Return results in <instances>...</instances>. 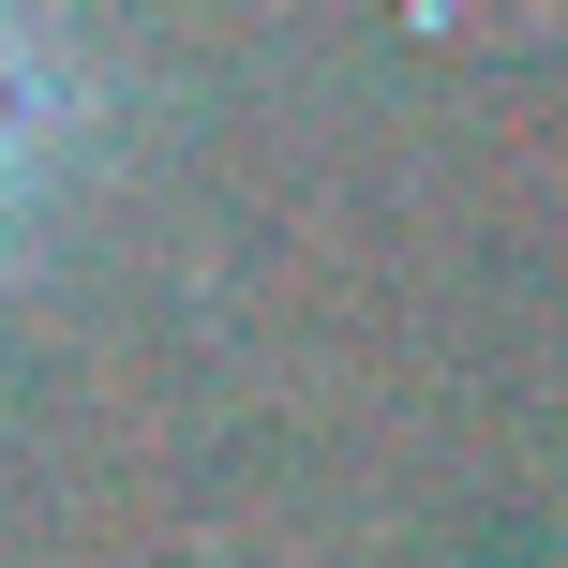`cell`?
<instances>
[{"instance_id": "cell-1", "label": "cell", "mask_w": 568, "mask_h": 568, "mask_svg": "<svg viewBox=\"0 0 568 568\" xmlns=\"http://www.w3.org/2000/svg\"><path fill=\"white\" fill-rule=\"evenodd\" d=\"M75 135H90V75L16 16V0H0V225L60 180V150H75Z\"/></svg>"}]
</instances>
